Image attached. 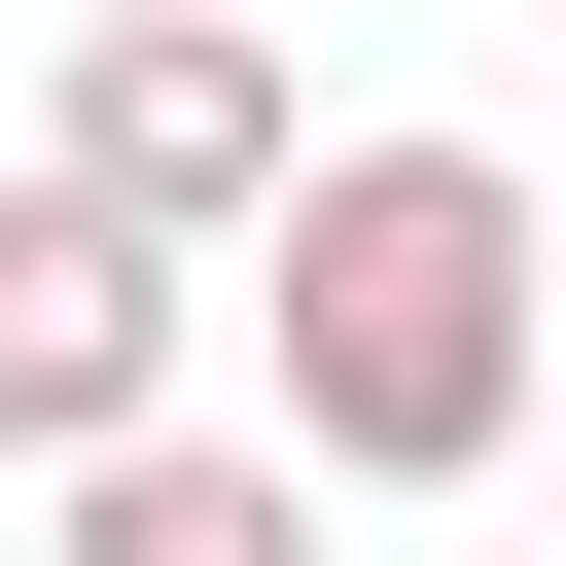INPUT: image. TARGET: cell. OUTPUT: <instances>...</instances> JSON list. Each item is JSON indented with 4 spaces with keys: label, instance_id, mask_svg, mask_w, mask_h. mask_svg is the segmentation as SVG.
<instances>
[{
    "label": "cell",
    "instance_id": "3",
    "mask_svg": "<svg viewBox=\"0 0 566 566\" xmlns=\"http://www.w3.org/2000/svg\"><path fill=\"white\" fill-rule=\"evenodd\" d=\"M177 318H212V248H142L106 177H0V460L71 495L106 424H177Z\"/></svg>",
    "mask_w": 566,
    "mask_h": 566
},
{
    "label": "cell",
    "instance_id": "1",
    "mask_svg": "<svg viewBox=\"0 0 566 566\" xmlns=\"http://www.w3.org/2000/svg\"><path fill=\"white\" fill-rule=\"evenodd\" d=\"M531 283H566V212H531L495 142H283V212H248L283 460H318V495H495V424L566 389Z\"/></svg>",
    "mask_w": 566,
    "mask_h": 566
},
{
    "label": "cell",
    "instance_id": "4",
    "mask_svg": "<svg viewBox=\"0 0 566 566\" xmlns=\"http://www.w3.org/2000/svg\"><path fill=\"white\" fill-rule=\"evenodd\" d=\"M71 566H318V460L283 424H106L71 460Z\"/></svg>",
    "mask_w": 566,
    "mask_h": 566
},
{
    "label": "cell",
    "instance_id": "2",
    "mask_svg": "<svg viewBox=\"0 0 566 566\" xmlns=\"http://www.w3.org/2000/svg\"><path fill=\"white\" fill-rule=\"evenodd\" d=\"M35 177H106L142 248H248L283 212V0H106L71 106H35Z\"/></svg>",
    "mask_w": 566,
    "mask_h": 566
},
{
    "label": "cell",
    "instance_id": "5",
    "mask_svg": "<svg viewBox=\"0 0 566 566\" xmlns=\"http://www.w3.org/2000/svg\"><path fill=\"white\" fill-rule=\"evenodd\" d=\"M531 354H566V283H531Z\"/></svg>",
    "mask_w": 566,
    "mask_h": 566
}]
</instances>
